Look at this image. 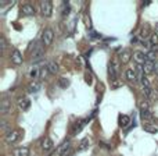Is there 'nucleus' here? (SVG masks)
Listing matches in <instances>:
<instances>
[{
  "instance_id": "f257e3e1",
  "label": "nucleus",
  "mask_w": 158,
  "mask_h": 156,
  "mask_svg": "<svg viewBox=\"0 0 158 156\" xmlns=\"http://www.w3.org/2000/svg\"><path fill=\"white\" fill-rule=\"evenodd\" d=\"M39 10H40V14L43 17H50L53 14L52 2H49V0H46V2H40L39 3Z\"/></svg>"
},
{
  "instance_id": "f03ea898",
  "label": "nucleus",
  "mask_w": 158,
  "mask_h": 156,
  "mask_svg": "<svg viewBox=\"0 0 158 156\" xmlns=\"http://www.w3.org/2000/svg\"><path fill=\"white\" fill-rule=\"evenodd\" d=\"M53 39H54V32H53L52 28H46L42 33V42H43L44 46H50L53 43Z\"/></svg>"
},
{
  "instance_id": "7ed1b4c3",
  "label": "nucleus",
  "mask_w": 158,
  "mask_h": 156,
  "mask_svg": "<svg viewBox=\"0 0 158 156\" xmlns=\"http://www.w3.org/2000/svg\"><path fill=\"white\" fill-rule=\"evenodd\" d=\"M18 138H19V131L18 130H13V131H8L7 134H6V142L7 144H14V142H17L18 141Z\"/></svg>"
},
{
  "instance_id": "20e7f679",
  "label": "nucleus",
  "mask_w": 158,
  "mask_h": 156,
  "mask_svg": "<svg viewBox=\"0 0 158 156\" xmlns=\"http://www.w3.org/2000/svg\"><path fill=\"white\" fill-rule=\"evenodd\" d=\"M133 60L136 61L137 64H140V66H142V64L144 66V63L148 60V59H147V55H146V53L139 52V50H137V52L133 53Z\"/></svg>"
},
{
  "instance_id": "39448f33",
  "label": "nucleus",
  "mask_w": 158,
  "mask_h": 156,
  "mask_svg": "<svg viewBox=\"0 0 158 156\" xmlns=\"http://www.w3.org/2000/svg\"><path fill=\"white\" fill-rule=\"evenodd\" d=\"M21 13H22V16L31 17V16H33V14L36 13V10H35V7H33L32 4L27 3V4H24V6L21 7Z\"/></svg>"
},
{
  "instance_id": "423d86ee",
  "label": "nucleus",
  "mask_w": 158,
  "mask_h": 156,
  "mask_svg": "<svg viewBox=\"0 0 158 156\" xmlns=\"http://www.w3.org/2000/svg\"><path fill=\"white\" fill-rule=\"evenodd\" d=\"M11 110V103L10 100H7V99H3L2 103H0V114L6 116L8 112Z\"/></svg>"
},
{
  "instance_id": "0eeeda50",
  "label": "nucleus",
  "mask_w": 158,
  "mask_h": 156,
  "mask_svg": "<svg viewBox=\"0 0 158 156\" xmlns=\"http://www.w3.org/2000/svg\"><path fill=\"white\" fill-rule=\"evenodd\" d=\"M17 103H18L19 109L27 110V109H29V106H31V99L27 98V96H24V98H18Z\"/></svg>"
},
{
  "instance_id": "6e6552de",
  "label": "nucleus",
  "mask_w": 158,
  "mask_h": 156,
  "mask_svg": "<svg viewBox=\"0 0 158 156\" xmlns=\"http://www.w3.org/2000/svg\"><path fill=\"white\" fill-rule=\"evenodd\" d=\"M11 61H13L14 64H22V55L19 50H13V53H11Z\"/></svg>"
},
{
  "instance_id": "1a4fd4ad",
  "label": "nucleus",
  "mask_w": 158,
  "mask_h": 156,
  "mask_svg": "<svg viewBox=\"0 0 158 156\" xmlns=\"http://www.w3.org/2000/svg\"><path fill=\"white\" fill-rule=\"evenodd\" d=\"M117 73H118V66H117V63L111 61V63L108 64V74H110V78H111V79H115V78H117Z\"/></svg>"
},
{
  "instance_id": "9d476101",
  "label": "nucleus",
  "mask_w": 158,
  "mask_h": 156,
  "mask_svg": "<svg viewBox=\"0 0 158 156\" xmlns=\"http://www.w3.org/2000/svg\"><path fill=\"white\" fill-rule=\"evenodd\" d=\"M125 77H126V79H128L129 82H137V81H139V79H137L136 73H135L133 69L126 70V71H125Z\"/></svg>"
},
{
  "instance_id": "9b49d317",
  "label": "nucleus",
  "mask_w": 158,
  "mask_h": 156,
  "mask_svg": "<svg viewBox=\"0 0 158 156\" xmlns=\"http://www.w3.org/2000/svg\"><path fill=\"white\" fill-rule=\"evenodd\" d=\"M53 140L50 137H44L43 140H42V149H44V151H49V149L53 148Z\"/></svg>"
},
{
  "instance_id": "f8f14e48",
  "label": "nucleus",
  "mask_w": 158,
  "mask_h": 156,
  "mask_svg": "<svg viewBox=\"0 0 158 156\" xmlns=\"http://www.w3.org/2000/svg\"><path fill=\"white\" fill-rule=\"evenodd\" d=\"M29 155V149L27 146H21V148H17L13 151V156H28Z\"/></svg>"
},
{
  "instance_id": "ddd939ff",
  "label": "nucleus",
  "mask_w": 158,
  "mask_h": 156,
  "mask_svg": "<svg viewBox=\"0 0 158 156\" xmlns=\"http://www.w3.org/2000/svg\"><path fill=\"white\" fill-rule=\"evenodd\" d=\"M129 124H131V117L126 114H121L119 116V126L122 127V128H126Z\"/></svg>"
},
{
  "instance_id": "4468645a",
  "label": "nucleus",
  "mask_w": 158,
  "mask_h": 156,
  "mask_svg": "<svg viewBox=\"0 0 158 156\" xmlns=\"http://www.w3.org/2000/svg\"><path fill=\"white\" fill-rule=\"evenodd\" d=\"M143 128H144L147 132H150V134H156V132H158V127L156 126V124L143 123Z\"/></svg>"
},
{
  "instance_id": "2eb2a0df",
  "label": "nucleus",
  "mask_w": 158,
  "mask_h": 156,
  "mask_svg": "<svg viewBox=\"0 0 158 156\" xmlns=\"http://www.w3.org/2000/svg\"><path fill=\"white\" fill-rule=\"evenodd\" d=\"M139 36H140V38H148V36H150V25H148V24H144V25H143V27H142V29H140V33H139Z\"/></svg>"
},
{
  "instance_id": "dca6fc26",
  "label": "nucleus",
  "mask_w": 158,
  "mask_h": 156,
  "mask_svg": "<svg viewBox=\"0 0 158 156\" xmlns=\"http://www.w3.org/2000/svg\"><path fill=\"white\" fill-rule=\"evenodd\" d=\"M143 70H144V74H151V73H154V61L147 60L144 63V66H143Z\"/></svg>"
},
{
  "instance_id": "f3484780",
  "label": "nucleus",
  "mask_w": 158,
  "mask_h": 156,
  "mask_svg": "<svg viewBox=\"0 0 158 156\" xmlns=\"http://www.w3.org/2000/svg\"><path fill=\"white\" fill-rule=\"evenodd\" d=\"M46 67H47V70H49L50 74H57L58 73V64L56 63V61H49Z\"/></svg>"
},
{
  "instance_id": "a211bd4d",
  "label": "nucleus",
  "mask_w": 158,
  "mask_h": 156,
  "mask_svg": "<svg viewBox=\"0 0 158 156\" xmlns=\"http://www.w3.org/2000/svg\"><path fill=\"white\" fill-rule=\"evenodd\" d=\"M135 73H136L137 79H139V81H142V79L144 78V70H143V66L136 64V66H135Z\"/></svg>"
},
{
  "instance_id": "6ab92c4d",
  "label": "nucleus",
  "mask_w": 158,
  "mask_h": 156,
  "mask_svg": "<svg viewBox=\"0 0 158 156\" xmlns=\"http://www.w3.org/2000/svg\"><path fill=\"white\" fill-rule=\"evenodd\" d=\"M40 84L39 82H32V84H29V87H28V92L29 93H36L40 91Z\"/></svg>"
},
{
  "instance_id": "aec40b11",
  "label": "nucleus",
  "mask_w": 158,
  "mask_h": 156,
  "mask_svg": "<svg viewBox=\"0 0 158 156\" xmlns=\"http://www.w3.org/2000/svg\"><path fill=\"white\" fill-rule=\"evenodd\" d=\"M42 56H43V47H42V46H36L35 50H33V53H32L33 60H38V59H40Z\"/></svg>"
},
{
  "instance_id": "412c9836",
  "label": "nucleus",
  "mask_w": 158,
  "mask_h": 156,
  "mask_svg": "<svg viewBox=\"0 0 158 156\" xmlns=\"http://www.w3.org/2000/svg\"><path fill=\"white\" fill-rule=\"evenodd\" d=\"M140 116L144 121H148V120H153V113L150 110H140Z\"/></svg>"
},
{
  "instance_id": "4be33fe9",
  "label": "nucleus",
  "mask_w": 158,
  "mask_h": 156,
  "mask_svg": "<svg viewBox=\"0 0 158 156\" xmlns=\"http://www.w3.org/2000/svg\"><path fill=\"white\" fill-rule=\"evenodd\" d=\"M121 61H122L123 64H126L129 60H131V57H132V55H131V52H128V50H125V52H122L121 53Z\"/></svg>"
},
{
  "instance_id": "5701e85b",
  "label": "nucleus",
  "mask_w": 158,
  "mask_h": 156,
  "mask_svg": "<svg viewBox=\"0 0 158 156\" xmlns=\"http://www.w3.org/2000/svg\"><path fill=\"white\" fill-rule=\"evenodd\" d=\"M90 145V140L89 138H85V140L81 141V145H79V151H85L86 148H89Z\"/></svg>"
},
{
  "instance_id": "b1692460",
  "label": "nucleus",
  "mask_w": 158,
  "mask_h": 156,
  "mask_svg": "<svg viewBox=\"0 0 158 156\" xmlns=\"http://www.w3.org/2000/svg\"><path fill=\"white\" fill-rule=\"evenodd\" d=\"M68 149H71V142H69V141H65V142H64V145L61 146L60 149H58V152H60V155L63 156L64 152H67Z\"/></svg>"
},
{
  "instance_id": "393cba45",
  "label": "nucleus",
  "mask_w": 158,
  "mask_h": 156,
  "mask_svg": "<svg viewBox=\"0 0 158 156\" xmlns=\"http://www.w3.org/2000/svg\"><path fill=\"white\" fill-rule=\"evenodd\" d=\"M29 77H32V78H38V77H40V70H39L38 67H33V69L29 71Z\"/></svg>"
},
{
  "instance_id": "a878e982",
  "label": "nucleus",
  "mask_w": 158,
  "mask_h": 156,
  "mask_svg": "<svg viewBox=\"0 0 158 156\" xmlns=\"http://www.w3.org/2000/svg\"><path fill=\"white\" fill-rule=\"evenodd\" d=\"M58 85H60L61 88H67V87L69 85V79H67V78L61 77L60 79H58Z\"/></svg>"
},
{
  "instance_id": "bb28decb",
  "label": "nucleus",
  "mask_w": 158,
  "mask_h": 156,
  "mask_svg": "<svg viewBox=\"0 0 158 156\" xmlns=\"http://www.w3.org/2000/svg\"><path fill=\"white\" fill-rule=\"evenodd\" d=\"M139 109L140 110H150V103L147 100H143L139 103Z\"/></svg>"
},
{
  "instance_id": "cd10ccee",
  "label": "nucleus",
  "mask_w": 158,
  "mask_h": 156,
  "mask_svg": "<svg viewBox=\"0 0 158 156\" xmlns=\"http://www.w3.org/2000/svg\"><path fill=\"white\" fill-rule=\"evenodd\" d=\"M6 47H7V41H6L4 36H0V50H2V53L6 50Z\"/></svg>"
},
{
  "instance_id": "c85d7f7f",
  "label": "nucleus",
  "mask_w": 158,
  "mask_h": 156,
  "mask_svg": "<svg viewBox=\"0 0 158 156\" xmlns=\"http://www.w3.org/2000/svg\"><path fill=\"white\" fill-rule=\"evenodd\" d=\"M49 70H47V67L44 66L43 69H40V78H47V75H49Z\"/></svg>"
},
{
  "instance_id": "c756f323",
  "label": "nucleus",
  "mask_w": 158,
  "mask_h": 156,
  "mask_svg": "<svg viewBox=\"0 0 158 156\" xmlns=\"http://www.w3.org/2000/svg\"><path fill=\"white\" fill-rule=\"evenodd\" d=\"M150 43H151V47H153V46H157V45H158V35H157V33L151 35V41H150Z\"/></svg>"
},
{
  "instance_id": "7c9ffc66",
  "label": "nucleus",
  "mask_w": 158,
  "mask_h": 156,
  "mask_svg": "<svg viewBox=\"0 0 158 156\" xmlns=\"http://www.w3.org/2000/svg\"><path fill=\"white\" fill-rule=\"evenodd\" d=\"M63 6H64L63 16H68V14H69V4H68V3H65V2H64V3H63Z\"/></svg>"
},
{
  "instance_id": "2f4dec72",
  "label": "nucleus",
  "mask_w": 158,
  "mask_h": 156,
  "mask_svg": "<svg viewBox=\"0 0 158 156\" xmlns=\"http://www.w3.org/2000/svg\"><path fill=\"white\" fill-rule=\"evenodd\" d=\"M146 55H147V59H148V60H150V61H154V59H156V52L150 50V52L146 53Z\"/></svg>"
},
{
  "instance_id": "473e14b6",
  "label": "nucleus",
  "mask_w": 158,
  "mask_h": 156,
  "mask_svg": "<svg viewBox=\"0 0 158 156\" xmlns=\"http://www.w3.org/2000/svg\"><path fill=\"white\" fill-rule=\"evenodd\" d=\"M157 99H158V92L153 89V92H151V96H150V100H157Z\"/></svg>"
},
{
  "instance_id": "72a5a7b5",
  "label": "nucleus",
  "mask_w": 158,
  "mask_h": 156,
  "mask_svg": "<svg viewBox=\"0 0 158 156\" xmlns=\"http://www.w3.org/2000/svg\"><path fill=\"white\" fill-rule=\"evenodd\" d=\"M7 128H8V124L6 123V121H2V130L6 132V134H7V132H8V131H7Z\"/></svg>"
},
{
  "instance_id": "f704fd0d",
  "label": "nucleus",
  "mask_w": 158,
  "mask_h": 156,
  "mask_svg": "<svg viewBox=\"0 0 158 156\" xmlns=\"http://www.w3.org/2000/svg\"><path fill=\"white\" fill-rule=\"evenodd\" d=\"M154 73L158 75V60L154 61Z\"/></svg>"
},
{
  "instance_id": "c9c22d12",
  "label": "nucleus",
  "mask_w": 158,
  "mask_h": 156,
  "mask_svg": "<svg viewBox=\"0 0 158 156\" xmlns=\"http://www.w3.org/2000/svg\"><path fill=\"white\" fill-rule=\"evenodd\" d=\"M72 154H74V151H72V149H68V151H67V152H64L63 156H71Z\"/></svg>"
}]
</instances>
